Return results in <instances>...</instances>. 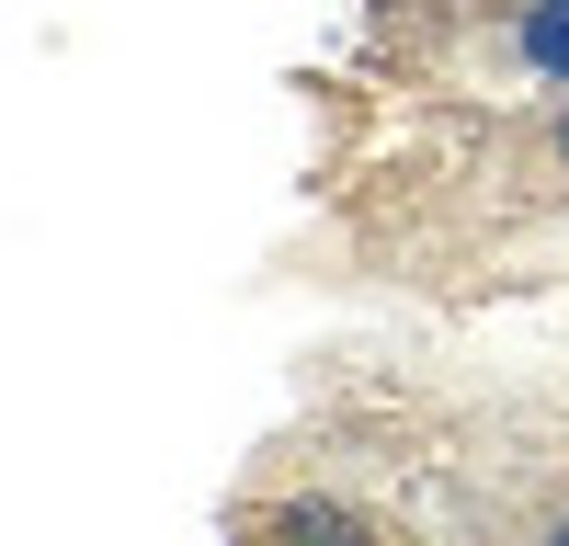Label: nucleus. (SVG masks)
<instances>
[{"label": "nucleus", "instance_id": "obj_2", "mask_svg": "<svg viewBox=\"0 0 569 546\" xmlns=\"http://www.w3.org/2000/svg\"><path fill=\"white\" fill-rule=\"evenodd\" d=\"M319 80L410 91V103H536V91H569V0H479L445 23L342 34Z\"/></svg>", "mask_w": 569, "mask_h": 546}, {"label": "nucleus", "instance_id": "obj_3", "mask_svg": "<svg viewBox=\"0 0 569 546\" xmlns=\"http://www.w3.org/2000/svg\"><path fill=\"white\" fill-rule=\"evenodd\" d=\"M445 12H479V0H353L342 34H399V23H445Z\"/></svg>", "mask_w": 569, "mask_h": 546}, {"label": "nucleus", "instance_id": "obj_1", "mask_svg": "<svg viewBox=\"0 0 569 546\" xmlns=\"http://www.w3.org/2000/svg\"><path fill=\"white\" fill-rule=\"evenodd\" d=\"M308 251L330 285H399L479 318L569 273V91L536 103H410L308 69Z\"/></svg>", "mask_w": 569, "mask_h": 546}]
</instances>
